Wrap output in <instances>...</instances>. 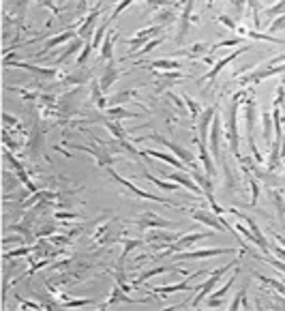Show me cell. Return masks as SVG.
<instances>
[{
    "instance_id": "1",
    "label": "cell",
    "mask_w": 285,
    "mask_h": 311,
    "mask_svg": "<svg viewBox=\"0 0 285 311\" xmlns=\"http://www.w3.org/2000/svg\"><path fill=\"white\" fill-rule=\"evenodd\" d=\"M253 88H240L238 92L232 97V103H230V110H228V140H230V148H232V154L236 159H240V135H238V105L240 101H245L249 94H251Z\"/></svg>"
},
{
    "instance_id": "2",
    "label": "cell",
    "mask_w": 285,
    "mask_h": 311,
    "mask_svg": "<svg viewBox=\"0 0 285 311\" xmlns=\"http://www.w3.org/2000/svg\"><path fill=\"white\" fill-rule=\"evenodd\" d=\"M255 114H257V99L251 90V94L247 97V107H245V121H247V140H249V146L253 150V159L257 163H262L264 157L259 154L257 146H255Z\"/></svg>"
},
{
    "instance_id": "3",
    "label": "cell",
    "mask_w": 285,
    "mask_h": 311,
    "mask_svg": "<svg viewBox=\"0 0 285 311\" xmlns=\"http://www.w3.org/2000/svg\"><path fill=\"white\" fill-rule=\"evenodd\" d=\"M141 140H154V142H159V144H163L165 148H170V150L174 152V157H178V159H180L185 165L191 167V170H195V167H197L193 152H191V150H187V148H182L180 144H176V142H174V140H170V138H165V135H161V133H150L148 138H137V142H141Z\"/></svg>"
},
{
    "instance_id": "4",
    "label": "cell",
    "mask_w": 285,
    "mask_h": 311,
    "mask_svg": "<svg viewBox=\"0 0 285 311\" xmlns=\"http://www.w3.org/2000/svg\"><path fill=\"white\" fill-rule=\"evenodd\" d=\"M88 135L94 140V146H82V144H71V148H75V150H84V152H88V154H92L94 159H97V165L99 167H105V170H110V167L114 165V154L110 152V150H105V148H101L103 146V140H99L97 135H92L90 131H88Z\"/></svg>"
},
{
    "instance_id": "5",
    "label": "cell",
    "mask_w": 285,
    "mask_h": 311,
    "mask_svg": "<svg viewBox=\"0 0 285 311\" xmlns=\"http://www.w3.org/2000/svg\"><path fill=\"white\" fill-rule=\"evenodd\" d=\"M240 254H242V251H238V256H236V258H234V260L230 262V264H228V266H221V268H215V270H212V273H210V277H208V281H204V283H201V285H199V290H197L199 294H197V296L193 298V301H191V305H193V307H197V305H199L201 301H204V298H206V296L210 294V290H212V288H215V285L219 283V279L223 277V275H225V273H228L230 268H234L236 264H238V260H240Z\"/></svg>"
},
{
    "instance_id": "6",
    "label": "cell",
    "mask_w": 285,
    "mask_h": 311,
    "mask_svg": "<svg viewBox=\"0 0 285 311\" xmlns=\"http://www.w3.org/2000/svg\"><path fill=\"white\" fill-rule=\"evenodd\" d=\"M285 71V63L283 65H268V67H262V69H257V71H251V73H245L240 75V86L249 88V86H257V84H262L266 77H272V75H277V73H283Z\"/></svg>"
},
{
    "instance_id": "7",
    "label": "cell",
    "mask_w": 285,
    "mask_h": 311,
    "mask_svg": "<svg viewBox=\"0 0 285 311\" xmlns=\"http://www.w3.org/2000/svg\"><path fill=\"white\" fill-rule=\"evenodd\" d=\"M108 174L114 178V181L118 183V185H123V187H127L129 191H131L133 196H137V198H144V200H150V202H159V204H165V206H172V208H178V204H174L172 200H165V198H161V196H154V193H148V191H144V189H139V187H135L131 181H127V178H123L120 174H116L112 167L108 170Z\"/></svg>"
},
{
    "instance_id": "8",
    "label": "cell",
    "mask_w": 285,
    "mask_h": 311,
    "mask_svg": "<svg viewBox=\"0 0 285 311\" xmlns=\"http://www.w3.org/2000/svg\"><path fill=\"white\" fill-rule=\"evenodd\" d=\"M242 251V249H240ZM225 254H238L236 247H223V249H197V251H180V254H174V262H182V260H199V258H215V256H225Z\"/></svg>"
},
{
    "instance_id": "9",
    "label": "cell",
    "mask_w": 285,
    "mask_h": 311,
    "mask_svg": "<svg viewBox=\"0 0 285 311\" xmlns=\"http://www.w3.org/2000/svg\"><path fill=\"white\" fill-rule=\"evenodd\" d=\"M120 236H123V221L118 217H114L110 223H105L99 228V232L94 234V243L97 245H112Z\"/></svg>"
},
{
    "instance_id": "10",
    "label": "cell",
    "mask_w": 285,
    "mask_h": 311,
    "mask_svg": "<svg viewBox=\"0 0 285 311\" xmlns=\"http://www.w3.org/2000/svg\"><path fill=\"white\" fill-rule=\"evenodd\" d=\"M225 212H232V215H236L240 221H245L247 225H249V230L253 232V236L257 238V247H259V251H262L264 256H268L270 254V245H268V241H266V236L262 234V228L257 225V221L251 217V215H245V212H240V210H236V208H225Z\"/></svg>"
},
{
    "instance_id": "11",
    "label": "cell",
    "mask_w": 285,
    "mask_h": 311,
    "mask_svg": "<svg viewBox=\"0 0 285 311\" xmlns=\"http://www.w3.org/2000/svg\"><path fill=\"white\" fill-rule=\"evenodd\" d=\"M133 223L137 225V230H154V228H168V230H174V223H172V221L161 219L159 215H154V212H150V210L141 212L139 217H135Z\"/></svg>"
},
{
    "instance_id": "12",
    "label": "cell",
    "mask_w": 285,
    "mask_h": 311,
    "mask_svg": "<svg viewBox=\"0 0 285 311\" xmlns=\"http://www.w3.org/2000/svg\"><path fill=\"white\" fill-rule=\"evenodd\" d=\"M161 34H163V28H161V26H154V24H152V26H148V28H141V30L135 34V37L127 39V43L133 47V50L129 52V54H133L135 47H144V45H148L150 41H154V37H161Z\"/></svg>"
},
{
    "instance_id": "13",
    "label": "cell",
    "mask_w": 285,
    "mask_h": 311,
    "mask_svg": "<svg viewBox=\"0 0 285 311\" xmlns=\"http://www.w3.org/2000/svg\"><path fill=\"white\" fill-rule=\"evenodd\" d=\"M206 270H197L193 275H185V279L180 283H174V285H161V288H154L150 294H163V296H168V294H174V292H182V290H191V292H197L199 290V285L197 288H191L189 285V281H193L195 277H199V275H204Z\"/></svg>"
},
{
    "instance_id": "14",
    "label": "cell",
    "mask_w": 285,
    "mask_h": 311,
    "mask_svg": "<svg viewBox=\"0 0 285 311\" xmlns=\"http://www.w3.org/2000/svg\"><path fill=\"white\" fill-rule=\"evenodd\" d=\"M210 154H212V159L223 163L225 159L221 157V116L217 114L215 116V121H212V127H210Z\"/></svg>"
},
{
    "instance_id": "15",
    "label": "cell",
    "mask_w": 285,
    "mask_h": 311,
    "mask_svg": "<svg viewBox=\"0 0 285 311\" xmlns=\"http://www.w3.org/2000/svg\"><path fill=\"white\" fill-rule=\"evenodd\" d=\"M247 50H249V45H242V47H240V50H234V52H230V54H228V56H225V58H221V61H217L215 65H212V69H210V71H208V73H206L204 77H201L199 82H206V80H208L210 84H215V80L219 77V73H221V71H223L225 67H228V65H230V63H232V61H234V58H236V56H238L240 52H247Z\"/></svg>"
},
{
    "instance_id": "16",
    "label": "cell",
    "mask_w": 285,
    "mask_h": 311,
    "mask_svg": "<svg viewBox=\"0 0 285 311\" xmlns=\"http://www.w3.org/2000/svg\"><path fill=\"white\" fill-rule=\"evenodd\" d=\"M215 116H217V103L215 105H208L204 112H201V116L197 118V140L201 142H206L208 138V129L212 127V121H215Z\"/></svg>"
},
{
    "instance_id": "17",
    "label": "cell",
    "mask_w": 285,
    "mask_h": 311,
    "mask_svg": "<svg viewBox=\"0 0 285 311\" xmlns=\"http://www.w3.org/2000/svg\"><path fill=\"white\" fill-rule=\"evenodd\" d=\"M176 9H178V5H157V13H154V17H152V22H154V26H161V28H165V26H170L172 22H176V20H180L176 15Z\"/></svg>"
},
{
    "instance_id": "18",
    "label": "cell",
    "mask_w": 285,
    "mask_h": 311,
    "mask_svg": "<svg viewBox=\"0 0 285 311\" xmlns=\"http://www.w3.org/2000/svg\"><path fill=\"white\" fill-rule=\"evenodd\" d=\"M9 65H13V67H17V69H26V71H30L32 75L43 77V80H54V77L58 75V69H54V67H39V65L24 63V61H19V63H5V67H9Z\"/></svg>"
},
{
    "instance_id": "19",
    "label": "cell",
    "mask_w": 285,
    "mask_h": 311,
    "mask_svg": "<svg viewBox=\"0 0 285 311\" xmlns=\"http://www.w3.org/2000/svg\"><path fill=\"white\" fill-rule=\"evenodd\" d=\"M154 75H157V84H154V94H163L168 88L174 86V82H178V80L185 77L180 71H165V73H154Z\"/></svg>"
},
{
    "instance_id": "20",
    "label": "cell",
    "mask_w": 285,
    "mask_h": 311,
    "mask_svg": "<svg viewBox=\"0 0 285 311\" xmlns=\"http://www.w3.org/2000/svg\"><path fill=\"white\" fill-rule=\"evenodd\" d=\"M195 144H197V150H199V161H201V165H204V170H206V176L215 178L217 176V167H215V159H212V154H210V148H206V142H201L197 138H195Z\"/></svg>"
},
{
    "instance_id": "21",
    "label": "cell",
    "mask_w": 285,
    "mask_h": 311,
    "mask_svg": "<svg viewBox=\"0 0 285 311\" xmlns=\"http://www.w3.org/2000/svg\"><path fill=\"white\" fill-rule=\"evenodd\" d=\"M238 275H240V266L236 264V266H234V273H232V277H230V281L225 283L223 288H219L215 294H212V296L208 298V301H206V305H208V307H221V305H223V298H225V294L230 292V288L234 285V281H236V277H238Z\"/></svg>"
},
{
    "instance_id": "22",
    "label": "cell",
    "mask_w": 285,
    "mask_h": 311,
    "mask_svg": "<svg viewBox=\"0 0 285 311\" xmlns=\"http://www.w3.org/2000/svg\"><path fill=\"white\" fill-rule=\"evenodd\" d=\"M163 174V178H170V181H174V183H178V185H182V187H187L189 191H193V193H199V196H204V189H201L195 181H191L185 172H161Z\"/></svg>"
},
{
    "instance_id": "23",
    "label": "cell",
    "mask_w": 285,
    "mask_h": 311,
    "mask_svg": "<svg viewBox=\"0 0 285 311\" xmlns=\"http://www.w3.org/2000/svg\"><path fill=\"white\" fill-rule=\"evenodd\" d=\"M123 73H125V71H123V69H118V65H116L114 61H110V63H108V67L103 69V77L99 80L101 90H103V92H108V90H110V86H112V84H114L118 77H120Z\"/></svg>"
},
{
    "instance_id": "24",
    "label": "cell",
    "mask_w": 285,
    "mask_h": 311,
    "mask_svg": "<svg viewBox=\"0 0 285 311\" xmlns=\"http://www.w3.org/2000/svg\"><path fill=\"white\" fill-rule=\"evenodd\" d=\"M101 13V5H97L92 11H90V15L82 22V26L77 28V39H90L92 37V28H94V24H97V17ZM92 41V39H90Z\"/></svg>"
},
{
    "instance_id": "25",
    "label": "cell",
    "mask_w": 285,
    "mask_h": 311,
    "mask_svg": "<svg viewBox=\"0 0 285 311\" xmlns=\"http://www.w3.org/2000/svg\"><path fill=\"white\" fill-rule=\"evenodd\" d=\"M75 37H77V30L75 28H69V30H65V32H60V34H56L54 39H47L45 41V45H43V50L37 54V56H45L47 52L52 50V47H56V45H60V43H65V41H71L73 39L75 41Z\"/></svg>"
},
{
    "instance_id": "26",
    "label": "cell",
    "mask_w": 285,
    "mask_h": 311,
    "mask_svg": "<svg viewBox=\"0 0 285 311\" xmlns=\"http://www.w3.org/2000/svg\"><path fill=\"white\" fill-rule=\"evenodd\" d=\"M163 273H180V275H187L185 270H180V268L174 266V264H170V266H157V268H150V270H146V273H141V277L133 281V288H139V285L144 283V281H148L150 277H157V275H163Z\"/></svg>"
},
{
    "instance_id": "27",
    "label": "cell",
    "mask_w": 285,
    "mask_h": 311,
    "mask_svg": "<svg viewBox=\"0 0 285 311\" xmlns=\"http://www.w3.org/2000/svg\"><path fill=\"white\" fill-rule=\"evenodd\" d=\"M193 3H187V5H182V13H180V26H178V32H176V43H182V39H185V34H187V30H189V20H191V13H193Z\"/></svg>"
},
{
    "instance_id": "28",
    "label": "cell",
    "mask_w": 285,
    "mask_h": 311,
    "mask_svg": "<svg viewBox=\"0 0 285 311\" xmlns=\"http://www.w3.org/2000/svg\"><path fill=\"white\" fill-rule=\"evenodd\" d=\"M144 154H150V157H157V159H161V161H165V163H170L172 167H176V170H180V172H185V174L191 170V167L185 165L178 157H172V154H168V152H159V150L148 148V150H144Z\"/></svg>"
},
{
    "instance_id": "29",
    "label": "cell",
    "mask_w": 285,
    "mask_h": 311,
    "mask_svg": "<svg viewBox=\"0 0 285 311\" xmlns=\"http://www.w3.org/2000/svg\"><path fill=\"white\" fill-rule=\"evenodd\" d=\"M7 159H9V163H11V165H13V167H15V172H17V176H19V181H22L24 185H26V187H28V191H32V193H37V191H39V189H37V187H34V183H32V181H30V178H28V174H26V172H24V167H22V163H19V161H17V159H15V157H13V154H11V152H7Z\"/></svg>"
},
{
    "instance_id": "30",
    "label": "cell",
    "mask_w": 285,
    "mask_h": 311,
    "mask_svg": "<svg viewBox=\"0 0 285 311\" xmlns=\"http://www.w3.org/2000/svg\"><path fill=\"white\" fill-rule=\"evenodd\" d=\"M116 303H137V298H131V296H127V292L120 288V285H116V288L112 290L110 298L103 303V307H112Z\"/></svg>"
},
{
    "instance_id": "31",
    "label": "cell",
    "mask_w": 285,
    "mask_h": 311,
    "mask_svg": "<svg viewBox=\"0 0 285 311\" xmlns=\"http://www.w3.org/2000/svg\"><path fill=\"white\" fill-rule=\"evenodd\" d=\"M137 97V88H127V90H120L118 94H114V97L108 99V105L114 107V105H125L129 101H133Z\"/></svg>"
},
{
    "instance_id": "32",
    "label": "cell",
    "mask_w": 285,
    "mask_h": 311,
    "mask_svg": "<svg viewBox=\"0 0 285 311\" xmlns=\"http://www.w3.org/2000/svg\"><path fill=\"white\" fill-rule=\"evenodd\" d=\"M116 37H118V28H110L108 30V37H105V41H103V47H101V58L103 61H114V54H112V47H114V41H116Z\"/></svg>"
},
{
    "instance_id": "33",
    "label": "cell",
    "mask_w": 285,
    "mask_h": 311,
    "mask_svg": "<svg viewBox=\"0 0 285 311\" xmlns=\"http://www.w3.org/2000/svg\"><path fill=\"white\" fill-rule=\"evenodd\" d=\"M105 116L108 118H118V121H123V118H137L139 114L137 112H131V110H127L125 105H114V107H108V110H105Z\"/></svg>"
},
{
    "instance_id": "34",
    "label": "cell",
    "mask_w": 285,
    "mask_h": 311,
    "mask_svg": "<svg viewBox=\"0 0 285 311\" xmlns=\"http://www.w3.org/2000/svg\"><path fill=\"white\" fill-rule=\"evenodd\" d=\"M123 243V256L120 260H118V268H125V260L129 258V254H131L133 249H137L139 245H146V241H131V238H120Z\"/></svg>"
},
{
    "instance_id": "35",
    "label": "cell",
    "mask_w": 285,
    "mask_h": 311,
    "mask_svg": "<svg viewBox=\"0 0 285 311\" xmlns=\"http://www.w3.org/2000/svg\"><path fill=\"white\" fill-rule=\"evenodd\" d=\"M210 52V47L206 43H193L191 47H187V50H178L174 52V56H187V58H197L199 54H206Z\"/></svg>"
},
{
    "instance_id": "36",
    "label": "cell",
    "mask_w": 285,
    "mask_h": 311,
    "mask_svg": "<svg viewBox=\"0 0 285 311\" xmlns=\"http://www.w3.org/2000/svg\"><path fill=\"white\" fill-rule=\"evenodd\" d=\"M268 196H270V200H272V202H275V208H277L279 219L285 223V202H283V191H279V189L272 187V189L268 191Z\"/></svg>"
},
{
    "instance_id": "37",
    "label": "cell",
    "mask_w": 285,
    "mask_h": 311,
    "mask_svg": "<svg viewBox=\"0 0 285 311\" xmlns=\"http://www.w3.org/2000/svg\"><path fill=\"white\" fill-rule=\"evenodd\" d=\"M144 178H146V181H150V183H154L157 187L165 189V191H178V189H180V185H178V183H174V181H165V178H157V176H152L148 170H144Z\"/></svg>"
},
{
    "instance_id": "38",
    "label": "cell",
    "mask_w": 285,
    "mask_h": 311,
    "mask_svg": "<svg viewBox=\"0 0 285 311\" xmlns=\"http://www.w3.org/2000/svg\"><path fill=\"white\" fill-rule=\"evenodd\" d=\"M272 127H275V121H272V110H264L262 112V135L264 140L270 144V138H272Z\"/></svg>"
},
{
    "instance_id": "39",
    "label": "cell",
    "mask_w": 285,
    "mask_h": 311,
    "mask_svg": "<svg viewBox=\"0 0 285 311\" xmlns=\"http://www.w3.org/2000/svg\"><path fill=\"white\" fill-rule=\"evenodd\" d=\"M103 125L112 131V135H114L116 140H129V133L123 129V125H120V123H116V121H114V118H105V123H103Z\"/></svg>"
},
{
    "instance_id": "40",
    "label": "cell",
    "mask_w": 285,
    "mask_h": 311,
    "mask_svg": "<svg viewBox=\"0 0 285 311\" xmlns=\"http://www.w3.org/2000/svg\"><path fill=\"white\" fill-rule=\"evenodd\" d=\"M144 67H148V69H168V71H172V69H180V63L178 61H174V58H170V61H152V63H144Z\"/></svg>"
},
{
    "instance_id": "41",
    "label": "cell",
    "mask_w": 285,
    "mask_h": 311,
    "mask_svg": "<svg viewBox=\"0 0 285 311\" xmlns=\"http://www.w3.org/2000/svg\"><path fill=\"white\" fill-rule=\"evenodd\" d=\"M247 290H249V283H245V285H242L240 292L236 294V296H234V301L230 303V309H232V311L238 309V305H242L245 309H249V303H247Z\"/></svg>"
},
{
    "instance_id": "42",
    "label": "cell",
    "mask_w": 285,
    "mask_h": 311,
    "mask_svg": "<svg viewBox=\"0 0 285 311\" xmlns=\"http://www.w3.org/2000/svg\"><path fill=\"white\" fill-rule=\"evenodd\" d=\"M79 47H82V41H79V39H75V41H71V43H69V47H67V50H65V52H63L60 56H58V61H56V65H63V63H67V61H69V58H71V56H73V54H75V52L79 50Z\"/></svg>"
},
{
    "instance_id": "43",
    "label": "cell",
    "mask_w": 285,
    "mask_h": 311,
    "mask_svg": "<svg viewBox=\"0 0 285 311\" xmlns=\"http://www.w3.org/2000/svg\"><path fill=\"white\" fill-rule=\"evenodd\" d=\"M182 99H185V105L189 107V112H191V118H193V121H197V118L201 116V112H204V110H201L199 103H197V101H193L191 97H189V94H182Z\"/></svg>"
},
{
    "instance_id": "44",
    "label": "cell",
    "mask_w": 285,
    "mask_h": 311,
    "mask_svg": "<svg viewBox=\"0 0 285 311\" xmlns=\"http://www.w3.org/2000/svg\"><path fill=\"white\" fill-rule=\"evenodd\" d=\"M255 277L259 279V281H264V283H268V285H272V288H275L279 294H283L285 296V281L281 279H272V277H266V275H255Z\"/></svg>"
},
{
    "instance_id": "45",
    "label": "cell",
    "mask_w": 285,
    "mask_h": 311,
    "mask_svg": "<svg viewBox=\"0 0 285 311\" xmlns=\"http://www.w3.org/2000/svg\"><path fill=\"white\" fill-rule=\"evenodd\" d=\"M245 37H234V39H225V41H219V43H215V45H210V52H217V50H221V47H232V45H240V41H242Z\"/></svg>"
},
{
    "instance_id": "46",
    "label": "cell",
    "mask_w": 285,
    "mask_h": 311,
    "mask_svg": "<svg viewBox=\"0 0 285 311\" xmlns=\"http://www.w3.org/2000/svg\"><path fill=\"white\" fill-rule=\"evenodd\" d=\"M234 228H236V232H238L242 238H247L249 243H255V245H257V238L253 236V232H251V230H249V225H240V223H236Z\"/></svg>"
},
{
    "instance_id": "47",
    "label": "cell",
    "mask_w": 285,
    "mask_h": 311,
    "mask_svg": "<svg viewBox=\"0 0 285 311\" xmlns=\"http://www.w3.org/2000/svg\"><path fill=\"white\" fill-rule=\"evenodd\" d=\"M249 185H251V206L257 204V196H259V183L255 181L253 174H249Z\"/></svg>"
},
{
    "instance_id": "48",
    "label": "cell",
    "mask_w": 285,
    "mask_h": 311,
    "mask_svg": "<svg viewBox=\"0 0 285 311\" xmlns=\"http://www.w3.org/2000/svg\"><path fill=\"white\" fill-rule=\"evenodd\" d=\"M37 249V245H30V247H22V249H15V251H7L5 254V258L9 260V258H15V256H28L30 251H34Z\"/></svg>"
},
{
    "instance_id": "49",
    "label": "cell",
    "mask_w": 285,
    "mask_h": 311,
    "mask_svg": "<svg viewBox=\"0 0 285 311\" xmlns=\"http://www.w3.org/2000/svg\"><path fill=\"white\" fill-rule=\"evenodd\" d=\"M92 303H94L92 298H73V301H71V298H67L65 307H84V305H92Z\"/></svg>"
},
{
    "instance_id": "50",
    "label": "cell",
    "mask_w": 285,
    "mask_h": 311,
    "mask_svg": "<svg viewBox=\"0 0 285 311\" xmlns=\"http://www.w3.org/2000/svg\"><path fill=\"white\" fill-rule=\"evenodd\" d=\"M56 219H60V221H75V219H82V215L79 212H65V210H56Z\"/></svg>"
},
{
    "instance_id": "51",
    "label": "cell",
    "mask_w": 285,
    "mask_h": 311,
    "mask_svg": "<svg viewBox=\"0 0 285 311\" xmlns=\"http://www.w3.org/2000/svg\"><path fill=\"white\" fill-rule=\"evenodd\" d=\"M266 15H268V17L285 15V3H281V5H275V7H268V9H266Z\"/></svg>"
},
{
    "instance_id": "52",
    "label": "cell",
    "mask_w": 285,
    "mask_h": 311,
    "mask_svg": "<svg viewBox=\"0 0 285 311\" xmlns=\"http://www.w3.org/2000/svg\"><path fill=\"white\" fill-rule=\"evenodd\" d=\"M90 52H92V41H86V45H84V50H82V54L77 56V65H84V63L88 61V56H90Z\"/></svg>"
},
{
    "instance_id": "53",
    "label": "cell",
    "mask_w": 285,
    "mask_h": 311,
    "mask_svg": "<svg viewBox=\"0 0 285 311\" xmlns=\"http://www.w3.org/2000/svg\"><path fill=\"white\" fill-rule=\"evenodd\" d=\"M283 28H285V15L277 17V20H275V22H272L270 26H268V30H270V32H277V30H283Z\"/></svg>"
},
{
    "instance_id": "54",
    "label": "cell",
    "mask_w": 285,
    "mask_h": 311,
    "mask_svg": "<svg viewBox=\"0 0 285 311\" xmlns=\"http://www.w3.org/2000/svg\"><path fill=\"white\" fill-rule=\"evenodd\" d=\"M219 22H221V24H225V26H228L230 30H240L238 24L232 22V17H228V15H219Z\"/></svg>"
},
{
    "instance_id": "55",
    "label": "cell",
    "mask_w": 285,
    "mask_h": 311,
    "mask_svg": "<svg viewBox=\"0 0 285 311\" xmlns=\"http://www.w3.org/2000/svg\"><path fill=\"white\" fill-rule=\"evenodd\" d=\"M56 232V228H54V225H45V228L43 230H39L37 232V236H45V234H54Z\"/></svg>"
},
{
    "instance_id": "56",
    "label": "cell",
    "mask_w": 285,
    "mask_h": 311,
    "mask_svg": "<svg viewBox=\"0 0 285 311\" xmlns=\"http://www.w3.org/2000/svg\"><path fill=\"white\" fill-rule=\"evenodd\" d=\"M43 7H47V9H52V13H54V15H58V13H60V9H58V7H54L52 3H43Z\"/></svg>"
},
{
    "instance_id": "57",
    "label": "cell",
    "mask_w": 285,
    "mask_h": 311,
    "mask_svg": "<svg viewBox=\"0 0 285 311\" xmlns=\"http://www.w3.org/2000/svg\"><path fill=\"white\" fill-rule=\"evenodd\" d=\"M22 307H24V309H28V307H34V309H37L39 305H37V303H32V301H22Z\"/></svg>"
},
{
    "instance_id": "58",
    "label": "cell",
    "mask_w": 285,
    "mask_h": 311,
    "mask_svg": "<svg viewBox=\"0 0 285 311\" xmlns=\"http://www.w3.org/2000/svg\"><path fill=\"white\" fill-rule=\"evenodd\" d=\"M275 238H277V241H279V243H283V247H285V238H283L281 234H275Z\"/></svg>"
},
{
    "instance_id": "59",
    "label": "cell",
    "mask_w": 285,
    "mask_h": 311,
    "mask_svg": "<svg viewBox=\"0 0 285 311\" xmlns=\"http://www.w3.org/2000/svg\"><path fill=\"white\" fill-rule=\"evenodd\" d=\"M281 161H285V142H283V148H281Z\"/></svg>"
},
{
    "instance_id": "60",
    "label": "cell",
    "mask_w": 285,
    "mask_h": 311,
    "mask_svg": "<svg viewBox=\"0 0 285 311\" xmlns=\"http://www.w3.org/2000/svg\"><path fill=\"white\" fill-rule=\"evenodd\" d=\"M283 193H285V174H283Z\"/></svg>"
}]
</instances>
